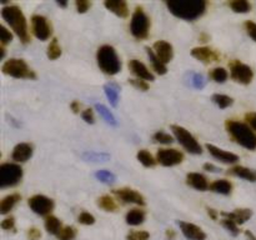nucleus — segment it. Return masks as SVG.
Segmentation results:
<instances>
[{"label":"nucleus","instance_id":"obj_43","mask_svg":"<svg viewBox=\"0 0 256 240\" xmlns=\"http://www.w3.org/2000/svg\"><path fill=\"white\" fill-rule=\"evenodd\" d=\"M150 234L145 230H138V232H132L128 234L126 240H149Z\"/></svg>","mask_w":256,"mask_h":240},{"label":"nucleus","instance_id":"obj_26","mask_svg":"<svg viewBox=\"0 0 256 240\" xmlns=\"http://www.w3.org/2000/svg\"><path fill=\"white\" fill-rule=\"evenodd\" d=\"M210 190L222 195H230L232 192V184L225 179H220L210 184Z\"/></svg>","mask_w":256,"mask_h":240},{"label":"nucleus","instance_id":"obj_13","mask_svg":"<svg viewBox=\"0 0 256 240\" xmlns=\"http://www.w3.org/2000/svg\"><path fill=\"white\" fill-rule=\"evenodd\" d=\"M115 196L119 198L122 202H128V204H136V205H145V199L140 192L136 190L130 189V188H122V189L114 190Z\"/></svg>","mask_w":256,"mask_h":240},{"label":"nucleus","instance_id":"obj_3","mask_svg":"<svg viewBox=\"0 0 256 240\" xmlns=\"http://www.w3.org/2000/svg\"><path fill=\"white\" fill-rule=\"evenodd\" d=\"M225 128L235 142L242 145L245 149H256V134L249 125L236 122V120H226Z\"/></svg>","mask_w":256,"mask_h":240},{"label":"nucleus","instance_id":"obj_30","mask_svg":"<svg viewBox=\"0 0 256 240\" xmlns=\"http://www.w3.org/2000/svg\"><path fill=\"white\" fill-rule=\"evenodd\" d=\"M119 90H120L119 86H118L116 84H112V82L106 84L104 86L105 95H106L110 105L114 108L118 106V102H119Z\"/></svg>","mask_w":256,"mask_h":240},{"label":"nucleus","instance_id":"obj_34","mask_svg":"<svg viewBox=\"0 0 256 240\" xmlns=\"http://www.w3.org/2000/svg\"><path fill=\"white\" fill-rule=\"evenodd\" d=\"M230 8H232V12H240V14H244V12H249L252 10V4L246 0H234V2H228Z\"/></svg>","mask_w":256,"mask_h":240},{"label":"nucleus","instance_id":"obj_8","mask_svg":"<svg viewBox=\"0 0 256 240\" xmlns=\"http://www.w3.org/2000/svg\"><path fill=\"white\" fill-rule=\"evenodd\" d=\"M22 169L20 165L5 162L0 165V188L14 186L22 180Z\"/></svg>","mask_w":256,"mask_h":240},{"label":"nucleus","instance_id":"obj_2","mask_svg":"<svg viewBox=\"0 0 256 240\" xmlns=\"http://www.w3.org/2000/svg\"><path fill=\"white\" fill-rule=\"evenodd\" d=\"M2 16L8 24L10 25L20 42L22 44H28L30 42V35L28 32V22L25 19L24 14H22V9L16 5H6L2 9Z\"/></svg>","mask_w":256,"mask_h":240},{"label":"nucleus","instance_id":"obj_59","mask_svg":"<svg viewBox=\"0 0 256 240\" xmlns=\"http://www.w3.org/2000/svg\"><path fill=\"white\" fill-rule=\"evenodd\" d=\"M56 4L59 5V6H62V8H65V6H68V2H58Z\"/></svg>","mask_w":256,"mask_h":240},{"label":"nucleus","instance_id":"obj_7","mask_svg":"<svg viewBox=\"0 0 256 240\" xmlns=\"http://www.w3.org/2000/svg\"><path fill=\"white\" fill-rule=\"evenodd\" d=\"M172 130L174 132L175 138L179 142V144L182 145L184 149H186L190 154L199 155L202 152V145L198 142V140L195 139L194 135L190 132H188L185 128L180 126V125H172Z\"/></svg>","mask_w":256,"mask_h":240},{"label":"nucleus","instance_id":"obj_5","mask_svg":"<svg viewBox=\"0 0 256 240\" xmlns=\"http://www.w3.org/2000/svg\"><path fill=\"white\" fill-rule=\"evenodd\" d=\"M149 29H150V19L146 14H145L144 9L138 6L134 10L132 16V22H130V32L132 36L138 40H144L149 36Z\"/></svg>","mask_w":256,"mask_h":240},{"label":"nucleus","instance_id":"obj_12","mask_svg":"<svg viewBox=\"0 0 256 240\" xmlns=\"http://www.w3.org/2000/svg\"><path fill=\"white\" fill-rule=\"evenodd\" d=\"M156 162L162 166H175L184 162V154L178 149H159Z\"/></svg>","mask_w":256,"mask_h":240},{"label":"nucleus","instance_id":"obj_37","mask_svg":"<svg viewBox=\"0 0 256 240\" xmlns=\"http://www.w3.org/2000/svg\"><path fill=\"white\" fill-rule=\"evenodd\" d=\"M212 102H214L215 104L220 108V109H226V108L232 106V102H234V100H232V98L228 96V95L214 94L212 95Z\"/></svg>","mask_w":256,"mask_h":240},{"label":"nucleus","instance_id":"obj_52","mask_svg":"<svg viewBox=\"0 0 256 240\" xmlns=\"http://www.w3.org/2000/svg\"><path fill=\"white\" fill-rule=\"evenodd\" d=\"M245 120H246L252 129L256 130V112H249V114L245 115Z\"/></svg>","mask_w":256,"mask_h":240},{"label":"nucleus","instance_id":"obj_10","mask_svg":"<svg viewBox=\"0 0 256 240\" xmlns=\"http://www.w3.org/2000/svg\"><path fill=\"white\" fill-rule=\"evenodd\" d=\"M30 209L38 215H42V216H49L52 214V212L54 210V200L50 199V198L45 196V195H34L29 199L28 202Z\"/></svg>","mask_w":256,"mask_h":240},{"label":"nucleus","instance_id":"obj_29","mask_svg":"<svg viewBox=\"0 0 256 240\" xmlns=\"http://www.w3.org/2000/svg\"><path fill=\"white\" fill-rule=\"evenodd\" d=\"M82 158L85 162H105L110 160V154L104 152H85L82 154Z\"/></svg>","mask_w":256,"mask_h":240},{"label":"nucleus","instance_id":"obj_28","mask_svg":"<svg viewBox=\"0 0 256 240\" xmlns=\"http://www.w3.org/2000/svg\"><path fill=\"white\" fill-rule=\"evenodd\" d=\"M146 52H148V56H149V59H150V62H152V68H154L155 72H156L159 75L166 74L168 72L166 64H164V62H162V60H160L159 58L155 55L154 50L150 49V48H146Z\"/></svg>","mask_w":256,"mask_h":240},{"label":"nucleus","instance_id":"obj_45","mask_svg":"<svg viewBox=\"0 0 256 240\" xmlns=\"http://www.w3.org/2000/svg\"><path fill=\"white\" fill-rule=\"evenodd\" d=\"M0 40H2V46L9 44V42L12 40V32H10L6 28L2 26V25L0 26Z\"/></svg>","mask_w":256,"mask_h":240},{"label":"nucleus","instance_id":"obj_18","mask_svg":"<svg viewBox=\"0 0 256 240\" xmlns=\"http://www.w3.org/2000/svg\"><path fill=\"white\" fill-rule=\"evenodd\" d=\"M129 69L138 79L145 80V82H154L155 78L154 75L150 72V70L145 66V64H142V62L136 59H132L129 62Z\"/></svg>","mask_w":256,"mask_h":240},{"label":"nucleus","instance_id":"obj_49","mask_svg":"<svg viewBox=\"0 0 256 240\" xmlns=\"http://www.w3.org/2000/svg\"><path fill=\"white\" fill-rule=\"evenodd\" d=\"M26 236L29 240H39L42 238V232L38 228H29L26 232Z\"/></svg>","mask_w":256,"mask_h":240},{"label":"nucleus","instance_id":"obj_15","mask_svg":"<svg viewBox=\"0 0 256 240\" xmlns=\"http://www.w3.org/2000/svg\"><path fill=\"white\" fill-rule=\"evenodd\" d=\"M154 52L164 64H168L172 60L174 56V50H172V45L170 42H165V40H159V42H154Z\"/></svg>","mask_w":256,"mask_h":240},{"label":"nucleus","instance_id":"obj_32","mask_svg":"<svg viewBox=\"0 0 256 240\" xmlns=\"http://www.w3.org/2000/svg\"><path fill=\"white\" fill-rule=\"evenodd\" d=\"M98 205L105 212H116L118 204L110 195H102L98 199Z\"/></svg>","mask_w":256,"mask_h":240},{"label":"nucleus","instance_id":"obj_22","mask_svg":"<svg viewBox=\"0 0 256 240\" xmlns=\"http://www.w3.org/2000/svg\"><path fill=\"white\" fill-rule=\"evenodd\" d=\"M104 5L108 10L114 12L119 18H128L129 15V6L124 0H106Z\"/></svg>","mask_w":256,"mask_h":240},{"label":"nucleus","instance_id":"obj_20","mask_svg":"<svg viewBox=\"0 0 256 240\" xmlns=\"http://www.w3.org/2000/svg\"><path fill=\"white\" fill-rule=\"evenodd\" d=\"M186 184L189 186L194 188V189L200 190V192H205V190L210 189V184L208 179L200 172H189L186 175Z\"/></svg>","mask_w":256,"mask_h":240},{"label":"nucleus","instance_id":"obj_39","mask_svg":"<svg viewBox=\"0 0 256 240\" xmlns=\"http://www.w3.org/2000/svg\"><path fill=\"white\" fill-rule=\"evenodd\" d=\"M210 78L216 82H225L229 78V74L224 68H215L210 72Z\"/></svg>","mask_w":256,"mask_h":240},{"label":"nucleus","instance_id":"obj_53","mask_svg":"<svg viewBox=\"0 0 256 240\" xmlns=\"http://www.w3.org/2000/svg\"><path fill=\"white\" fill-rule=\"evenodd\" d=\"M204 170H206V172H222V169H219V168L215 166V165L210 164V162H206V164H204Z\"/></svg>","mask_w":256,"mask_h":240},{"label":"nucleus","instance_id":"obj_1","mask_svg":"<svg viewBox=\"0 0 256 240\" xmlns=\"http://www.w3.org/2000/svg\"><path fill=\"white\" fill-rule=\"evenodd\" d=\"M165 5L174 16L186 22H194L204 14L208 2L204 0H174L166 2Z\"/></svg>","mask_w":256,"mask_h":240},{"label":"nucleus","instance_id":"obj_42","mask_svg":"<svg viewBox=\"0 0 256 240\" xmlns=\"http://www.w3.org/2000/svg\"><path fill=\"white\" fill-rule=\"evenodd\" d=\"M152 139H154V142H160V144H172V142H174V138L165 132H155L154 136H152Z\"/></svg>","mask_w":256,"mask_h":240},{"label":"nucleus","instance_id":"obj_40","mask_svg":"<svg viewBox=\"0 0 256 240\" xmlns=\"http://www.w3.org/2000/svg\"><path fill=\"white\" fill-rule=\"evenodd\" d=\"M76 236V229L74 226H62L56 238L59 240H74Z\"/></svg>","mask_w":256,"mask_h":240},{"label":"nucleus","instance_id":"obj_57","mask_svg":"<svg viewBox=\"0 0 256 240\" xmlns=\"http://www.w3.org/2000/svg\"><path fill=\"white\" fill-rule=\"evenodd\" d=\"M245 236L248 238V240H256V236L254 234H252V232H250V230H245Z\"/></svg>","mask_w":256,"mask_h":240},{"label":"nucleus","instance_id":"obj_41","mask_svg":"<svg viewBox=\"0 0 256 240\" xmlns=\"http://www.w3.org/2000/svg\"><path fill=\"white\" fill-rule=\"evenodd\" d=\"M222 226H224L225 229H226L228 232L232 235V236H238V235L240 234L239 226H238L236 222H232V220L224 218V219L222 220Z\"/></svg>","mask_w":256,"mask_h":240},{"label":"nucleus","instance_id":"obj_35","mask_svg":"<svg viewBox=\"0 0 256 240\" xmlns=\"http://www.w3.org/2000/svg\"><path fill=\"white\" fill-rule=\"evenodd\" d=\"M136 158H138V160H139V162H142V164L144 165L145 168H152V166H155V165H156V159H155V158L152 156V155L145 149L140 150V152H138Z\"/></svg>","mask_w":256,"mask_h":240},{"label":"nucleus","instance_id":"obj_58","mask_svg":"<svg viewBox=\"0 0 256 240\" xmlns=\"http://www.w3.org/2000/svg\"><path fill=\"white\" fill-rule=\"evenodd\" d=\"M4 55H5V49H4V46H2L0 48V59H2V58H4Z\"/></svg>","mask_w":256,"mask_h":240},{"label":"nucleus","instance_id":"obj_50","mask_svg":"<svg viewBox=\"0 0 256 240\" xmlns=\"http://www.w3.org/2000/svg\"><path fill=\"white\" fill-rule=\"evenodd\" d=\"M82 116L88 124H94L95 122V118H94V112H92V109H85L84 112H82Z\"/></svg>","mask_w":256,"mask_h":240},{"label":"nucleus","instance_id":"obj_44","mask_svg":"<svg viewBox=\"0 0 256 240\" xmlns=\"http://www.w3.org/2000/svg\"><path fill=\"white\" fill-rule=\"evenodd\" d=\"M78 220H79L80 224H82V225H92L95 222L94 215L90 214V212H80Z\"/></svg>","mask_w":256,"mask_h":240},{"label":"nucleus","instance_id":"obj_24","mask_svg":"<svg viewBox=\"0 0 256 240\" xmlns=\"http://www.w3.org/2000/svg\"><path fill=\"white\" fill-rule=\"evenodd\" d=\"M20 200H22V196H20V194H18V192L6 195L5 198H2V202H0V214L5 215L8 214V212H10V210H12Z\"/></svg>","mask_w":256,"mask_h":240},{"label":"nucleus","instance_id":"obj_38","mask_svg":"<svg viewBox=\"0 0 256 240\" xmlns=\"http://www.w3.org/2000/svg\"><path fill=\"white\" fill-rule=\"evenodd\" d=\"M46 55L50 60H56L58 58H60V55H62V48H60L59 42H58V39L52 40V42L48 46Z\"/></svg>","mask_w":256,"mask_h":240},{"label":"nucleus","instance_id":"obj_21","mask_svg":"<svg viewBox=\"0 0 256 240\" xmlns=\"http://www.w3.org/2000/svg\"><path fill=\"white\" fill-rule=\"evenodd\" d=\"M185 84L189 88H194L196 90H202L206 86V78L196 72H188L184 76Z\"/></svg>","mask_w":256,"mask_h":240},{"label":"nucleus","instance_id":"obj_16","mask_svg":"<svg viewBox=\"0 0 256 240\" xmlns=\"http://www.w3.org/2000/svg\"><path fill=\"white\" fill-rule=\"evenodd\" d=\"M192 56H194L195 59H198L199 62H204V64H210V62H219L220 56L215 50L210 49L206 46H200V48H194L192 50Z\"/></svg>","mask_w":256,"mask_h":240},{"label":"nucleus","instance_id":"obj_60","mask_svg":"<svg viewBox=\"0 0 256 240\" xmlns=\"http://www.w3.org/2000/svg\"><path fill=\"white\" fill-rule=\"evenodd\" d=\"M200 40H202V42H208V36H205V35H202V36H200Z\"/></svg>","mask_w":256,"mask_h":240},{"label":"nucleus","instance_id":"obj_48","mask_svg":"<svg viewBox=\"0 0 256 240\" xmlns=\"http://www.w3.org/2000/svg\"><path fill=\"white\" fill-rule=\"evenodd\" d=\"M245 30H246L248 35L252 38L254 42H256V24L254 22H245Z\"/></svg>","mask_w":256,"mask_h":240},{"label":"nucleus","instance_id":"obj_31","mask_svg":"<svg viewBox=\"0 0 256 240\" xmlns=\"http://www.w3.org/2000/svg\"><path fill=\"white\" fill-rule=\"evenodd\" d=\"M44 226L49 234L58 235L60 232V230H62V222H60L56 216H54V215H49V216H46V219H45Z\"/></svg>","mask_w":256,"mask_h":240},{"label":"nucleus","instance_id":"obj_56","mask_svg":"<svg viewBox=\"0 0 256 240\" xmlns=\"http://www.w3.org/2000/svg\"><path fill=\"white\" fill-rule=\"evenodd\" d=\"M208 214H209V216H212L214 220H218V212H216V210L210 209V208H208Z\"/></svg>","mask_w":256,"mask_h":240},{"label":"nucleus","instance_id":"obj_11","mask_svg":"<svg viewBox=\"0 0 256 240\" xmlns=\"http://www.w3.org/2000/svg\"><path fill=\"white\" fill-rule=\"evenodd\" d=\"M32 30L35 38L42 42L49 39L52 36V25L49 24L48 19L42 15H32Z\"/></svg>","mask_w":256,"mask_h":240},{"label":"nucleus","instance_id":"obj_27","mask_svg":"<svg viewBox=\"0 0 256 240\" xmlns=\"http://www.w3.org/2000/svg\"><path fill=\"white\" fill-rule=\"evenodd\" d=\"M145 212L140 209H132L130 210L129 212L125 216V220H126L128 225H132V226H136V225L142 224L145 222Z\"/></svg>","mask_w":256,"mask_h":240},{"label":"nucleus","instance_id":"obj_54","mask_svg":"<svg viewBox=\"0 0 256 240\" xmlns=\"http://www.w3.org/2000/svg\"><path fill=\"white\" fill-rule=\"evenodd\" d=\"M70 108H72V110L75 112V114H79V112H80V108H82V105H80L79 102L74 100V102H72V104H70Z\"/></svg>","mask_w":256,"mask_h":240},{"label":"nucleus","instance_id":"obj_19","mask_svg":"<svg viewBox=\"0 0 256 240\" xmlns=\"http://www.w3.org/2000/svg\"><path fill=\"white\" fill-rule=\"evenodd\" d=\"M32 156V146L28 142H20L12 150V158L16 162H25Z\"/></svg>","mask_w":256,"mask_h":240},{"label":"nucleus","instance_id":"obj_14","mask_svg":"<svg viewBox=\"0 0 256 240\" xmlns=\"http://www.w3.org/2000/svg\"><path fill=\"white\" fill-rule=\"evenodd\" d=\"M180 230L184 234V236L189 240H205L206 239V234L204 230L198 225L192 224V222H178Z\"/></svg>","mask_w":256,"mask_h":240},{"label":"nucleus","instance_id":"obj_33","mask_svg":"<svg viewBox=\"0 0 256 240\" xmlns=\"http://www.w3.org/2000/svg\"><path fill=\"white\" fill-rule=\"evenodd\" d=\"M95 108H96V110H98V112L100 114V116L105 120V122H108L109 125H112V126H115V125L118 124L116 119H115V116L112 115V112H110V110L108 109L105 105L96 104L95 105Z\"/></svg>","mask_w":256,"mask_h":240},{"label":"nucleus","instance_id":"obj_17","mask_svg":"<svg viewBox=\"0 0 256 240\" xmlns=\"http://www.w3.org/2000/svg\"><path fill=\"white\" fill-rule=\"evenodd\" d=\"M206 149L209 150L210 154L215 158L219 162H225V164H235V162H239V156L234 152H225V150L220 149V148L215 146L212 144H206Z\"/></svg>","mask_w":256,"mask_h":240},{"label":"nucleus","instance_id":"obj_23","mask_svg":"<svg viewBox=\"0 0 256 240\" xmlns=\"http://www.w3.org/2000/svg\"><path fill=\"white\" fill-rule=\"evenodd\" d=\"M220 215L226 218V219L232 220V222H236L238 225H242L244 224V222H246L252 216V212L250 209H236L232 212H220Z\"/></svg>","mask_w":256,"mask_h":240},{"label":"nucleus","instance_id":"obj_6","mask_svg":"<svg viewBox=\"0 0 256 240\" xmlns=\"http://www.w3.org/2000/svg\"><path fill=\"white\" fill-rule=\"evenodd\" d=\"M2 70L4 74L16 78V79H35L36 78V75L30 69L29 65L22 59H16V58L6 60L2 64Z\"/></svg>","mask_w":256,"mask_h":240},{"label":"nucleus","instance_id":"obj_4","mask_svg":"<svg viewBox=\"0 0 256 240\" xmlns=\"http://www.w3.org/2000/svg\"><path fill=\"white\" fill-rule=\"evenodd\" d=\"M96 60L100 70L105 74L116 75L122 70V62L114 48L110 45H102L98 49Z\"/></svg>","mask_w":256,"mask_h":240},{"label":"nucleus","instance_id":"obj_46","mask_svg":"<svg viewBox=\"0 0 256 240\" xmlns=\"http://www.w3.org/2000/svg\"><path fill=\"white\" fill-rule=\"evenodd\" d=\"M129 82L132 85L134 88H136L138 90H142V92H146L149 90V84L148 82L142 79H129Z\"/></svg>","mask_w":256,"mask_h":240},{"label":"nucleus","instance_id":"obj_9","mask_svg":"<svg viewBox=\"0 0 256 240\" xmlns=\"http://www.w3.org/2000/svg\"><path fill=\"white\" fill-rule=\"evenodd\" d=\"M230 66V75L232 79L236 82H240L242 85H248L252 82L254 78V72L249 65L239 62V60H232L229 64Z\"/></svg>","mask_w":256,"mask_h":240},{"label":"nucleus","instance_id":"obj_25","mask_svg":"<svg viewBox=\"0 0 256 240\" xmlns=\"http://www.w3.org/2000/svg\"><path fill=\"white\" fill-rule=\"evenodd\" d=\"M229 174L234 175V176H238V178H242V179L248 180V182H256V172L255 170L249 169V168L238 165V166L232 168V169L229 170Z\"/></svg>","mask_w":256,"mask_h":240},{"label":"nucleus","instance_id":"obj_36","mask_svg":"<svg viewBox=\"0 0 256 240\" xmlns=\"http://www.w3.org/2000/svg\"><path fill=\"white\" fill-rule=\"evenodd\" d=\"M95 178L99 180L100 182H104L106 185H112L116 182V175L114 172H109V170H98L95 172Z\"/></svg>","mask_w":256,"mask_h":240},{"label":"nucleus","instance_id":"obj_47","mask_svg":"<svg viewBox=\"0 0 256 240\" xmlns=\"http://www.w3.org/2000/svg\"><path fill=\"white\" fill-rule=\"evenodd\" d=\"M75 6H76L78 12H80V14H84V12H86L88 10L90 9V6H92V2H88V0H76V2H75Z\"/></svg>","mask_w":256,"mask_h":240},{"label":"nucleus","instance_id":"obj_55","mask_svg":"<svg viewBox=\"0 0 256 240\" xmlns=\"http://www.w3.org/2000/svg\"><path fill=\"white\" fill-rule=\"evenodd\" d=\"M175 236H176V234H175L174 230H172V229L166 230V239L168 240H174Z\"/></svg>","mask_w":256,"mask_h":240},{"label":"nucleus","instance_id":"obj_51","mask_svg":"<svg viewBox=\"0 0 256 240\" xmlns=\"http://www.w3.org/2000/svg\"><path fill=\"white\" fill-rule=\"evenodd\" d=\"M0 225H2V229L9 232V230H12L15 228V219L14 218H6V219L2 220Z\"/></svg>","mask_w":256,"mask_h":240}]
</instances>
